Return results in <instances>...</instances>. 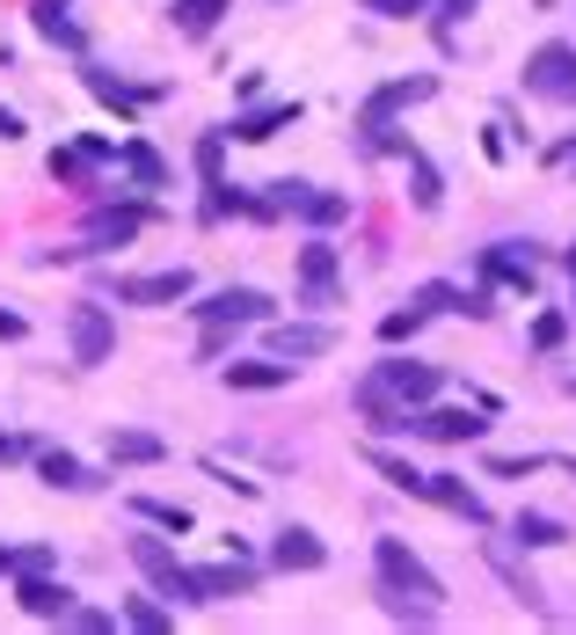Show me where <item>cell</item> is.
I'll list each match as a JSON object with an SVG mask.
<instances>
[{
    "label": "cell",
    "instance_id": "cell-1",
    "mask_svg": "<svg viewBox=\"0 0 576 635\" xmlns=\"http://www.w3.org/2000/svg\"><path fill=\"white\" fill-rule=\"evenodd\" d=\"M248 212H256V220L292 212V220H307V227H336V220H351V197L314 191V183H270V197H248Z\"/></svg>",
    "mask_w": 576,
    "mask_h": 635
},
{
    "label": "cell",
    "instance_id": "cell-2",
    "mask_svg": "<svg viewBox=\"0 0 576 635\" xmlns=\"http://www.w3.org/2000/svg\"><path fill=\"white\" fill-rule=\"evenodd\" d=\"M372 562H380V585L408 591V599H424V607H438V599H445V585H438V577H431V562L416 555L408 540L380 534V540H372Z\"/></svg>",
    "mask_w": 576,
    "mask_h": 635
},
{
    "label": "cell",
    "instance_id": "cell-3",
    "mask_svg": "<svg viewBox=\"0 0 576 635\" xmlns=\"http://www.w3.org/2000/svg\"><path fill=\"white\" fill-rule=\"evenodd\" d=\"M132 562H139V577H146L154 591H161V599H175V607H197V577L183 570V562H175V548H169V540L139 534V540H132Z\"/></svg>",
    "mask_w": 576,
    "mask_h": 635
},
{
    "label": "cell",
    "instance_id": "cell-4",
    "mask_svg": "<svg viewBox=\"0 0 576 635\" xmlns=\"http://www.w3.org/2000/svg\"><path fill=\"white\" fill-rule=\"evenodd\" d=\"M526 88L532 96H548V102H576V45H540L526 59Z\"/></svg>",
    "mask_w": 576,
    "mask_h": 635
},
{
    "label": "cell",
    "instance_id": "cell-5",
    "mask_svg": "<svg viewBox=\"0 0 576 635\" xmlns=\"http://www.w3.org/2000/svg\"><path fill=\"white\" fill-rule=\"evenodd\" d=\"M66 343H73V366H102V358L118 351V321L102 315L96 300H81L66 315Z\"/></svg>",
    "mask_w": 576,
    "mask_h": 635
},
{
    "label": "cell",
    "instance_id": "cell-6",
    "mask_svg": "<svg viewBox=\"0 0 576 635\" xmlns=\"http://www.w3.org/2000/svg\"><path fill=\"white\" fill-rule=\"evenodd\" d=\"M118 307H175L191 300V270H139V278H110Z\"/></svg>",
    "mask_w": 576,
    "mask_h": 635
},
{
    "label": "cell",
    "instance_id": "cell-7",
    "mask_svg": "<svg viewBox=\"0 0 576 635\" xmlns=\"http://www.w3.org/2000/svg\"><path fill=\"white\" fill-rule=\"evenodd\" d=\"M299 307H343V270L329 242L299 248Z\"/></svg>",
    "mask_w": 576,
    "mask_h": 635
},
{
    "label": "cell",
    "instance_id": "cell-8",
    "mask_svg": "<svg viewBox=\"0 0 576 635\" xmlns=\"http://www.w3.org/2000/svg\"><path fill=\"white\" fill-rule=\"evenodd\" d=\"M372 380H380L402 410H424V402L445 388V373H438V366H416V358H380V366H372Z\"/></svg>",
    "mask_w": 576,
    "mask_h": 635
},
{
    "label": "cell",
    "instance_id": "cell-9",
    "mask_svg": "<svg viewBox=\"0 0 576 635\" xmlns=\"http://www.w3.org/2000/svg\"><path fill=\"white\" fill-rule=\"evenodd\" d=\"M402 431L408 439H431V445H475L489 424H481V410H408Z\"/></svg>",
    "mask_w": 576,
    "mask_h": 635
},
{
    "label": "cell",
    "instance_id": "cell-10",
    "mask_svg": "<svg viewBox=\"0 0 576 635\" xmlns=\"http://www.w3.org/2000/svg\"><path fill=\"white\" fill-rule=\"evenodd\" d=\"M438 96V74H408V81H387V88H372V96L358 102V124H387L394 110H416V102Z\"/></svg>",
    "mask_w": 576,
    "mask_h": 635
},
{
    "label": "cell",
    "instance_id": "cell-11",
    "mask_svg": "<svg viewBox=\"0 0 576 635\" xmlns=\"http://www.w3.org/2000/svg\"><path fill=\"white\" fill-rule=\"evenodd\" d=\"M270 351H278L285 366L329 358V351H336V329H329V321H270Z\"/></svg>",
    "mask_w": 576,
    "mask_h": 635
},
{
    "label": "cell",
    "instance_id": "cell-12",
    "mask_svg": "<svg viewBox=\"0 0 576 635\" xmlns=\"http://www.w3.org/2000/svg\"><path fill=\"white\" fill-rule=\"evenodd\" d=\"M197 577V607H219V599H241V591H256V562L234 555V562H205L191 570Z\"/></svg>",
    "mask_w": 576,
    "mask_h": 635
},
{
    "label": "cell",
    "instance_id": "cell-13",
    "mask_svg": "<svg viewBox=\"0 0 576 635\" xmlns=\"http://www.w3.org/2000/svg\"><path fill=\"white\" fill-rule=\"evenodd\" d=\"M197 321H270V293H256V285H226V293H212V300H197L191 307Z\"/></svg>",
    "mask_w": 576,
    "mask_h": 635
},
{
    "label": "cell",
    "instance_id": "cell-14",
    "mask_svg": "<svg viewBox=\"0 0 576 635\" xmlns=\"http://www.w3.org/2000/svg\"><path fill=\"white\" fill-rule=\"evenodd\" d=\"M154 220L146 205H102V212H88V256L96 248H124V242H139V227Z\"/></svg>",
    "mask_w": 576,
    "mask_h": 635
},
{
    "label": "cell",
    "instance_id": "cell-15",
    "mask_svg": "<svg viewBox=\"0 0 576 635\" xmlns=\"http://www.w3.org/2000/svg\"><path fill=\"white\" fill-rule=\"evenodd\" d=\"M15 607H23L29 621H59V628H66L73 591H66V585H51L45 570H23V585H15Z\"/></svg>",
    "mask_w": 576,
    "mask_h": 635
},
{
    "label": "cell",
    "instance_id": "cell-16",
    "mask_svg": "<svg viewBox=\"0 0 576 635\" xmlns=\"http://www.w3.org/2000/svg\"><path fill=\"white\" fill-rule=\"evenodd\" d=\"M285 124H299V102H264V110H241V118L226 124V139H234V147H264Z\"/></svg>",
    "mask_w": 576,
    "mask_h": 635
},
{
    "label": "cell",
    "instance_id": "cell-17",
    "mask_svg": "<svg viewBox=\"0 0 576 635\" xmlns=\"http://www.w3.org/2000/svg\"><path fill=\"white\" fill-rule=\"evenodd\" d=\"M424 504H438V512H459L467 526H489V504H481V489H467L459 475H424Z\"/></svg>",
    "mask_w": 576,
    "mask_h": 635
},
{
    "label": "cell",
    "instance_id": "cell-18",
    "mask_svg": "<svg viewBox=\"0 0 576 635\" xmlns=\"http://www.w3.org/2000/svg\"><path fill=\"white\" fill-rule=\"evenodd\" d=\"M292 373L299 366H285V358H234V366H226V388L234 394H270V388H292Z\"/></svg>",
    "mask_w": 576,
    "mask_h": 635
},
{
    "label": "cell",
    "instance_id": "cell-19",
    "mask_svg": "<svg viewBox=\"0 0 576 635\" xmlns=\"http://www.w3.org/2000/svg\"><path fill=\"white\" fill-rule=\"evenodd\" d=\"M481 278H489V285H511V293H526V300H532V285H540V278H532V256H511V242L481 248Z\"/></svg>",
    "mask_w": 576,
    "mask_h": 635
},
{
    "label": "cell",
    "instance_id": "cell-20",
    "mask_svg": "<svg viewBox=\"0 0 576 635\" xmlns=\"http://www.w3.org/2000/svg\"><path fill=\"white\" fill-rule=\"evenodd\" d=\"M29 23H37V37L45 45H59V51H81L88 37H81V23H73V0H37L29 8Z\"/></svg>",
    "mask_w": 576,
    "mask_h": 635
},
{
    "label": "cell",
    "instance_id": "cell-21",
    "mask_svg": "<svg viewBox=\"0 0 576 635\" xmlns=\"http://www.w3.org/2000/svg\"><path fill=\"white\" fill-rule=\"evenodd\" d=\"M351 402H358V416L372 424V431H402V424H408V410H402V402H394V394L380 388V380H372V373H365L358 388H351Z\"/></svg>",
    "mask_w": 576,
    "mask_h": 635
},
{
    "label": "cell",
    "instance_id": "cell-22",
    "mask_svg": "<svg viewBox=\"0 0 576 635\" xmlns=\"http://www.w3.org/2000/svg\"><path fill=\"white\" fill-rule=\"evenodd\" d=\"M270 562H278V570H321V562H329V548H321V534H314V526H285V534H278V548H270Z\"/></svg>",
    "mask_w": 576,
    "mask_h": 635
},
{
    "label": "cell",
    "instance_id": "cell-23",
    "mask_svg": "<svg viewBox=\"0 0 576 635\" xmlns=\"http://www.w3.org/2000/svg\"><path fill=\"white\" fill-rule=\"evenodd\" d=\"M110 461L154 467V461H169V439H154V431H118V424H110Z\"/></svg>",
    "mask_w": 576,
    "mask_h": 635
},
{
    "label": "cell",
    "instance_id": "cell-24",
    "mask_svg": "<svg viewBox=\"0 0 576 635\" xmlns=\"http://www.w3.org/2000/svg\"><path fill=\"white\" fill-rule=\"evenodd\" d=\"M118 169L132 175V183H146V191H161V183H169V161L146 147V139H124V147H118Z\"/></svg>",
    "mask_w": 576,
    "mask_h": 635
},
{
    "label": "cell",
    "instance_id": "cell-25",
    "mask_svg": "<svg viewBox=\"0 0 576 635\" xmlns=\"http://www.w3.org/2000/svg\"><path fill=\"white\" fill-rule=\"evenodd\" d=\"M37 475H45L51 489H73V497H81V489H102V475H96V467H81L73 453H45V461H37Z\"/></svg>",
    "mask_w": 576,
    "mask_h": 635
},
{
    "label": "cell",
    "instance_id": "cell-26",
    "mask_svg": "<svg viewBox=\"0 0 576 635\" xmlns=\"http://www.w3.org/2000/svg\"><path fill=\"white\" fill-rule=\"evenodd\" d=\"M511 540H518V548H562V540H569V526H562V518H548V512H518V518H511Z\"/></svg>",
    "mask_w": 576,
    "mask_h": 635
},
{
    "label": "cell",
    "instance_id": "cell-27",
    "mask_svg": "<svg viewBox=\"0 0 576 635\" xmlns=\"http://www.w3.org/2000/svg\"><path fill=\"white\" fill-rule=\"evenodd\" d=\"M365 461L380 467V475H387L394 489H402V497H424V467H416V461H402V453H387V445H365Z\"/></svg>",
    "mask_w": 576,
    "mask_h": 635
},
{
    "label": "cell",
    "instance_id": "cell-28",
    "mask_svg": "<svg viewBox=\"0 0 576 635\" xmlns=\"http://www.w3.org/2000/svg\"><path fill=\"white\" fill-rule=\"evenodd\" d=\"M88 96H102L110 110H124V118H132V110H139V102H154L161 88H124V81H110L102 66H88Z\"/></svg>",
    "mask_w": 576,
    "mask_h": 635
},
{
    "label": "cell",
    "instance_id": "cell-29",
    "mask_svg": "<svg viewBox=\"0 0 576 635\" xmlns=\"http://www.w3.org/2000/svg\"><path fill=\"white\" fill-rule=\"evenodd\" d=\"M402 161H408V183H416V191H408V197H416V212H438V205H445V183H438V169H431L416 147H408Z\"/></svg>",
    "mask_w": 576,
    "mask_h": 635
},
{
    "label": "cell",
    "instance_id": "cell-30",
    "mask_svg": "<svg viewBox=\"0 0 576 635\" xmlns=\"http://www.w3.org/2000/svg\"><path fill=\"white\" fill-rule=\"evenodd\" d=\"M132 512L161 534H191V504H169V497H132Z\"/></svg>",
    "mask_w": 576,
    "mask_h": 635
},
{
    "label": "cell",
    "instance_id": "cell-31",
    "mask_svg": "<svg viewBox=\"0 0 576 635\" xmlns=\"http://www.w3.org/2000/svg\"><path fill=\"white\" fill-rule=\"evenodd\" d=\"M219 15H226V0H175V29L183 37H212Z\"/></svg>",
    "mask_w": 576,
    "mask_h": 635
},
{
    "label": "cell",
    "instance_id": "cell-32",
    "mask_svg": "<svg viewBox=\"0 0 576 635\" xmlns=\"http://www.w3.org/2000/svg\"><path fill=\"white\" fill-rule=\"evenodd\" d=\"M489 562H497V577H504V585L518 591V607H532V613H548V599H540V585H532V577H526V570H518V562H511V555H489Z\"/></svg>",
    "mask_w": 576,
    "mask_h": 635
},
{
    "label": "cell",
    "instance_id": "cell-33",
    "mask_svg": "<svg viewBox=\"0 0 576 635\" xmlns=\"http://www.w3.org/2000/svg\"><path fill=\"white\" fill-rule=\"evenodd\" d=\"M88 169H96V161H88L81 147H59V154H51V183H96Z\"/></svg>",
    "mask_w": 576,
    "mask_h": 635
},
{
    "label": "cell",
    "instance_id": "cell-34",
    "mask_svg": "<svg viewBox=\"0 0 576 635\" xmlns=\"http://www.w3.org/2000/svg\"><path fill=\"white\" fill-rule=\"evenodd\" d=\"M416 307H424V315H459V285L431 278V285H416Z\"/></svg>",
    "mask_w": 576,
    "mask_h": 635
},
{
    "label": "cell",
    "instance_id": "cell-35",
    "mask_svg": "<svg viewBox=\"0 0 576 635\" xmlns=\"http://www.w3.org/2000/svg\"><path fill=\"white\" fill-rule=\"evenodd\" d=\"M124 628L161 635V628H169V607H154V599H132V607H124Z\"/></svg>",
    "mask_w": 576,
    "mask_h": 635
},
{
    "label": "cell",
    "instance_id": "cell-36",
    "mask_svg": "<svg viewBox=\"0 0 576 635\" xmlns=\"http://www.w3.org/2000/svg\"><path fill=\"white\" fill-rule=\"evenodd\" d=\"M424 321H431V315H424V307H416V300H408V307H394V315L380 321V337H387V343H402V337H416V329H424Z\"/></svg>",
    "mask_w": 576,
    "mask_h": 635
},
{
    "label": "cell",
    "instance_id": "cell-37",
    "mask_svg": "<svg viewBox=\"0 0 576 635\" xmlns=\"http://www.w3.org/2000/svg\"><path fill=\"white\" fill-rule=\"evenodd\" d=\"M365 15H387V23H408V15H431V0H365Z\"/></svg>",
    "mask_w": 576,
    "mask_h": 635
},
{
    "label": "cell",
    "instance_id": "cell-38",
    "mask_svg": "<svg viewBox=\"0 0 576 635\" xmlns=\"http://www.w3.org/2000/svg\"><path fill=\"white\" fill-rule=\"evenodd\" d=\"M562 337H569V315H554V307H548V315L532 321V351H554Z\"/></svg>",
    "mask_w": 576,
    "mask_h": 635
},
{
    "label": "cell",
    "instance_id": "cell-39",
    "mask_svg": "<svg viewBox=\"0 0 576 635\" xmlns=\"http://www.w3.org/2000/svg\"><path fill=\"white\" fill-rule=\"evenodd\" d=\"M66 628H81V635H102V628H118V613H96V607H73V613H66Z\"/></svg>",
    "mask_w": 576,
    "mask_h": 635
},
{
    "label": "cell",
    "instance_id": "cell-40",
    "mask_svg": "<svg viewBox=\"0 0 576 635\" xmlns=\"http://www.w3.org/2000/svg\"><path fill=\"white\" fill-rule=\"evenodd\" d=\"M532 467H540V453H497L489 475H532Z\"/></svg>",
    "mask_w": 576,
    "mask_h": 635
},
{
    "label": "cell",
    "instance_id": "cell-41",
    "mask_svg": "<svg viewBox=\"0 0 576 635\" xmlns=\"http://www.w3.org/2000/svg\"><path fill=\"white\" fill-rule=\"evenodd\" d=\"M438 8V29H453V23H467V15H475L481 0H431Z\"/></svg>",
    "mask_w": 576,
    "mask_h": 635
},
{
    "label": "cell",
    "instance_id": "cell-42",
    "mask_svg": "<svg viewBox=\"0 0 576 635\" xmlns=\"http://www.w3.org/2000/svg\"><path fill=\"white\" fill-rule=\"evenodd\" d=\"M205 467H212V483H219V489H234V497H256V483H241V475H226L219 461H205Z\"/></svg>",
    "mask_w": 576,
    "mask_h": 635
},
{
    "label": "cell",
    "instance_id": "cell-43",
    "mask_svg": "<svg viewBox=\"0 0 576 635\" xmlns=\"http://www.w3.org/2000/svg\"><path fill=\"white\" fill-rule=\"evenodd\" d=\"M481 154H489V161H504V154H511V139H504V124H489V132H481Z\"/></svg>",
    "mask_w": 576,
    "mask_h": 635
},
{
    "label": "cell",
    "instance_id": "cell-44",
    "mask_svg": "<svg viewBox=\"0 0 576 635\" xmlns=\"http://www.w3.org/2000/svg\"><path fill=\"white\" fill-rule=\"evenodd\" d=\"M0 139H23V118L15 110H0Z\"/></svg>",
    "mask_w": 576,
    "mask_h": 635
},
{
    "label": "cell",
    "instance_id": "cell-45",
    "mask_svg": "<svg viewBox=\"0 0 576 635\" xmlns=\"http://www.w3.org/2000/svg\"><path fill=\"white\" fill-rule=\"evenodd\" d=\"M8 461H23V439H8V431H0V467Z\"/></svg>",
    "mask_w": 576,
    "mask_h": 635
},
{
    "label": "cell",
    "instance_id": "cell-46",
    "mask_svg": "<svg viewBox=\"0 0 576 635\" xmlns=\"http://www.w3.org/2000/svg\"><path fill=\"white\" fill-rule=\"evenodd\" d=\"M8 570H23V548H0V577H8Z\"/></svg>",
    "mask_w": 576,
    "mask_h": 635
},
{
    "label": "cell",
    "instance_id": "cell-47",
    "mask_svg": "<svg viewBox=\"0 0 576 635\" xmlns=\"http://www.w3.org/2000/svg\"><path fill=\"white\" fill-rule=\"evenodd\" d=\"M23 329H29L23 315H0V337H23Z\"/></svg>",
    "mask_w": 576,
    "mask_h": 635
},
{
    "label": "cell",
    "instance_id": "cell-48",
    "mask_svg": "<svg viewBox=\"0 0 576 635\" xmlns=\"http://www.w3.org/2000/svg\"><path fill=\"white\" fill-rule=\"evenodd\" d=\"M562 467H569V475H576V461H562Z\"/></svg>",
    "mask_w": 576,
    "mask_h": 635
},
{
    "label": "cell",
    "instance_id": "cell-49",
    "mask_svg": "<svg viewBox=\"0 0 576 635\" xmlns=\"http://www.w3.org/2000/svg\"><path fill=\"white\" fill-rule=\"evenodd\" d=\"M569 394H576V380H569Z\"/></svg>",
    "mask_w": 576,
    "mask_h": 635
},
{
    "label": "cell",
    "instance_id": "cell-50",
    "mask_svg": "<svg viewBox=\"0 0 576 635\" xmlns=\"http://www.w3.org/2000/svg\"><path fill=\"white\" fill-rule=\"evenodd\" d=\"M569 161H576V147H569Z\"/></svg>",
    "mask_w": 576,
    "mask_h": 635
}]
</instances>
